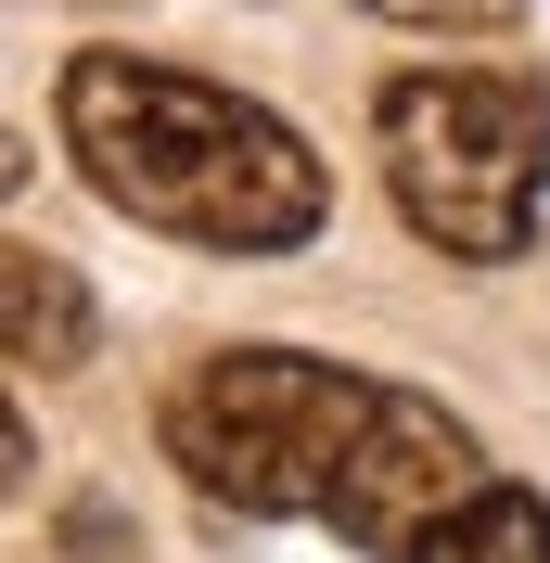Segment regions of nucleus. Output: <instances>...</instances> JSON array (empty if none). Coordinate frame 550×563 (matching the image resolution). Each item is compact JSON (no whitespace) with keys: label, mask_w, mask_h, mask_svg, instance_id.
Instances as JSON below:
<instances>
[{"label":"nucleus","mask_w":550,"mask_h":563,"mask_svg":"<svg viewBox=\"0 0 550 563\" xmlns=\"http://www.w3.org/2000/svg\"><path fill=\"white\" fill-rule=\"evenodd\" d=\"M167 461L218 512H295L384 563L486 487L474 435L422 385H384V372H345L308 346H218L167 397Z\"/></svg>","instance_id":"f257e3e1"},{"label":"nucleus","mask_w":550,"mask_h":563,"mask_svg":"<svg viewBox=\"0 0 550 563\" xmlns=\"http://www.w3.org/2000/svg\"><path fill=\"white\" fill-rule=\"evenodd\" d=\"M65 154L116 218L167 231V244H218V256H282L308 244L333 179L270 103H243L193 65H141V52H77L65 90Z\"/></svg>","instance_id":"f03ea898"},{"label":"nucleus","mask_w":550,"mask_h":563,"mask_svg":"<svg viewBox=\"0 0 550 563\" xmlns=\"http://www.w3.org/2000/svg\"><path fill=\"white\" fill-rule=\"evenodd\" d=\"M372 154L397 218L436 256L499 269L538 244V206H550V90L525 65H422L372 103Z\"/></svg>","instance_id":"7ed1b4c3"},{"label":"nucleus","mask_w":550,"mask_h":563,"mask_svg":"<svg viewBox=\"0 0 550 563\" xmlns=\"http://www.w3.org/2000/svg\"><path fill=\"white\" fill-rule=\"evenodd\" d=\"M0 358H26V372H77L90 358V282L65 256H13L0 244Z\"/></svg>","instance_id":"20e7f679"},{"label":"nucleus","mask_w":550,"mask_h":563,"mask_svg":"<svg viewBox=\"0 0 550 563\" xmlns=\"http://www.w3.org/2000/svg\"><path fill=\"white\" fill-rule=\"evenodd\" d=\"M397 563H550V499L486 474V487L461 499V512H436V526H422Z\"/></svg>","instance_id":"39448f33"},{"label":"nucleus","mask_w":550,"mask_h":563,"mask_svg":"<svg viewBox=\"0 0 550 563\" xmlns=\"http://www.w3.org/2000/svg\"><path fill=\"white\" fill-rule=\"evenodd\" d=\"M397 26H499V13H538V0H372Z\"/></svg>","instance_id":"423d86ee"},{"label":"nucleus","mask_w":550,"mask_h":563,"mask_svg":"<svg viewBox=\"0 0 550 563\" xmlns=\"http://www.w3.org/2000/svg\"><path fill=\"white\" fill-rule=\"evenodd\" d=\"M26 461H38V435H26V410H13V397H0V499L26 487Z\"/></svg>","instance_id":"0eeeda50"},{"label":"nucleus","mask_w":550,"mask_h":563,"mask_svg":"<svg viewBox=\"0 0 550 563\" xmlns=\"http://www.w3.org/2000/svg\"><path fill=\"white\" fill-rule=\"evenodd\" d=\"M13 179H26V141H13V129H0V206H13Z\"/></svg>","instance_id":"6e6552de"}]
</instances>
